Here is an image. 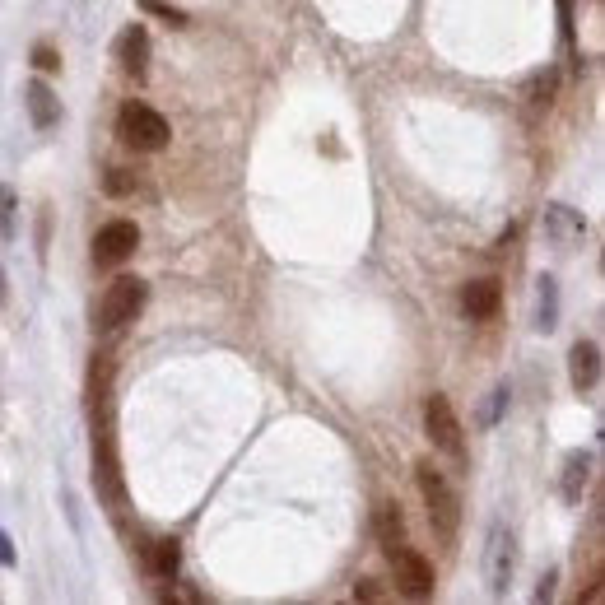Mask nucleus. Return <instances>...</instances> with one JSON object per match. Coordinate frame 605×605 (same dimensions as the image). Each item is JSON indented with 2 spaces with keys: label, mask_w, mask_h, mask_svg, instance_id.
Instances as JSON below:
<instances>
[{
  "label": "nucleus",
  "mask_w": 605,
  "mask_h": 605,
  "mask_svg": "<svg viewBox=\"0 0 605 605\" xmlns=\"http://www.w3.org/2000/svg\"><path fill=\"white\" fill-rule=\"evenodd\" d=\"M135 247H140V229H135L131 219H112V224H103L94 238V261L98 266H121Z\"/></svg>",
  "instance_id": "7"
},
{
  "label": "nucleus",
  "mask_w": 605,
  "mask_h": 605,
  "mask_svg": "<svg viewBox=\"0 0 605 605\" xmlns=\"http://www.w3.org/2000/svg\"><path fill=\"white\" fill-rule=\"evenodd\" d=\"M149 568H154L159 578H177V568H182V545H177V540H159V545H154V559H149Z\"/></svg>",
  "instance_id": "17"
},
{
  "label": "nucleus",
  "mask_w": 605,
  "mask_h": 605,
  "mask_svg": "<svg viewBox=\"0 0 605 605\" xmlns=\"http://www.w3.org/2000/svg\"><path fill=\"white\" fill-rule=\"evenodd\" d=\"M354 596H359V601H377V596H382V587H377L373 578H363L359 587H354Z\"/></svg>",
  "instance_id": "23"
},
{
  "label": "nucleus",
  "mask_w": 605,
  "mask_h": 605,
  "mask_svg": "<svg viewBox=\"0 0 605 605\" xmlns=\"http://www.w3.org/2000/svg\"><path fill=\"white\" fill-rule=\"evenodd\" d=\"M373 526H377V545H382L387 554L405 545V517H401V508H396V503H382V508H377V517H373Z\"/></svg>",
  "instance_id": "15"
},
{
  "label": "nucleus",
  "mask_w": 605,
  "mask_h": 605,
  "mask_svg": "<svg viewBox=\"0 0 605 605\" xmlns=\"http://www.w3.org/2000/svg\"><path fill=\"white\" fill-rule=\"evenodd\" d=\"M117 135L131 149H145V154H154V149L168 145V121H163L154 108H145V103H126V108H121V117H117Z\"/></svg>",
  "instance_id": "3"
},
{
  "label": "nucleus",
  "mask_w": 605,
  "mask_h": 605,
  "mask_svg": "<svg viewBox=\"0 0 605 605\" xmlns=\"http://www.w3.org/2000/svg\"><path fill=\"white\" fill-rule=\"evenodd\" d=\"M33 61H38V70H47V75H52V70H61V61H56L52 47H38V52H33Z\"/></svg>",
  "instance_id": "22"
},
{
  "label": "nucleus",
  "mask_w": 605,
  "mask_h": 605,
  "mask_svg": "<svg viewBox=\"0 0 605 605\" xmlns=\"http://www.w3.org/2000/svg\"><path fill=\"white\" fill-rule=\"evenodd\" d=\"M24 108H28V121H33L38 131H52L56 121H61V98H56L42 80H33L24 89Z\"/></svg>",
  "instance_id": "12"
},
{
  "label": "nucleus",
  "mask_w": 605,
  "mask_h": 605,
  "mask_svg": "<svg viewBox=\"0 0 605 605\" xmlns=\"http://www.w3.org/2000/svg\"><path fill=\"white\" fill-rule=\"evenodd\" d=\"M554 582H559V578H554V573H550V578H545V582H540V587H536V601H550V596H554Z\"/></svg>",
  "instance_id": "25"
},
{
  "label": "nucleus",
  "mask_w": 605,
  "mask_h": 605,
  "mask_svg": "<svg viewBox=\"0 0 605 605\" xmlns=\"http://www.w3.org/2000/svg\"><path fill=\"white\" fill-rule=\"evenodd\" d=\"M424 433H429V443L438 447V452L461 461V452H466V443H461V419L443 391H433L429 401H424Z\"/></svg>",
  "instance_id": "4"
},
{
  "label": "nucleus",
  "mask_w": 605,
  "mask_h": 605,
  "mask_svg": "<svg viewBox=\"0 0 605 605\" xmlns=\"http://www.w3.org/2000/svg\"><path fill=\"white\" fill-rule=\"evenodd\" d=\"M140 5H145L149 14H163L168 24H187V14H182V10H173V5H163V0H140Z\"/></svg>",
  "instance_id": "20"
},
{
  "label": "nucleus",
  "mask_w": 605,
  "mask_h": 605,
  "mask_svg": "<svg viewBox=\"0 0 605 605\" xmlns=\"http://www.w3.org/2000/svg\"><path fill=\"white\" fill-rule=\"evenodd\" d=\"M415 471H419V494H424V508H429V526L443 540H457V531H461V498H457V489L443 480V471H433L429 461H424V466H415Z\"/></svg>",
  "instance_id": "1"
},
{
  "label": "nucleus",
  "mask_w": 605,
  "mask_h": 605,
  "mask_svg": "<svg viewBox=\"0 0 605 605\" xmlns=\"http://www.w3.org/2000/svg\"><path fill=\"white\" fill-rule=\"evenodd\" d=\"M94 466H98V484H103L108 503H117L121 498V471H117V452H112V433L108 429L94 438Z\"/></svg>",
  "instance_id": "13"
},
{
  "label": "nucleus",
  "mask_w": 605,
  "mask_h": 605,
  "mask_svg": "<svg viewBox=\"0 0 605 605\" xmlns=\"http://www.w3.org/2000/svg\"><path fill=\"white\" fill-rule=\"evenodd\" d=\"M0 233L14 238V191L10 187H0Z\"/></svg>",
  "instance_id": "19"
},
{
  "label": "nucleus",
  "mask_w": 605,
  "mask_h": 605,
  "mask_svg": "<svg viewBox=\"0 0 605 605\" xmlns=\"http://www.w3.org/2000/svg\"><path fill=\"white\" fill-rule=\"evenodd\" d=\"M592 466H596L592 452H568V461H564V498L568 503H578L582 489L592 484Z\"/></svg>",
  "instance_id": "14"
},
{
  "label": "nucleus",
  "mask_w": 605,
  "mask_h": 605,
  "mask_svg": "<svg viewBox=\"0 0 605 605\" xmlns=\"http://www.w3.org/2000/svg\"><path fill=\"white\" fill-rule=\"evenodd\" d=\"M5 298H10V289H5V270H0V308H5Z\"/></svg>",
  "instance_id": "26"
},
{
  "label": "nucleus",
  "mask_w": 605,
  "mask_h": 605,
  "mask_svg": "<svg viewBox=\"0 0 605 605\" xmlns=\"http://www.w3.org/2000/svg\"><path fill=\"white\" fill-rule=\"evenodd\" d=\"M387 559H391V568H396V592L410 596V601L433 596V564L424 559V554H415L410 545H401V550H391Z\"/></svg>",
  "instance_id": "6"
},
{
  "label": "nucleus",
  "mask_w": 605,
  "mask_h": 605,
  "mask_svg": "<svg viewBox=\"0 0 605 605\" xmlns=\"http://www.w3.org/2000/svg\"><path fill=\"white\" fill-rule=\"evenodd\" d=\"M103 191H108V196H131L135 177L126 173V168H108V173H103Z\"/></svg>",
  "instance_id": "18"
},
{
  "label": "nucleus",
  "mask_w": 605,
  "mask_h": 605,
  "mask_svg": "<svg viewBox=\"0 0 605 605\" xmlns=\"http://www.w3.org/2000/svg\"><path fill=\"white\" fill-rule=\"evenodd\" d=\"M540 229H545V238L554 242V247H578L582 238H587V219L573 210V205H545V219H540Z\"/></svg>",
  "instance_id": "8"
},
{
  "label": "nucleus",
  "mask_w": 605,
  "mask_h": 605,
  "mask_svg": "<svg viewBox=\"0 0 605 605\" xmlns=\"http://www.w3.org/2000/svg\"><path fill=\"white\" fill-rule=\"evenodd\" d=\"M536 326L540 331H554L559 326V284L550 275H540V298H536Z\"/></svg>",
  "instance_id": "16"
},
{
  "label": "nucleus",
  "mask_w": 605,
  "mask_h": 605,
  "mask_svg": "<svg viewBox=\"0 0 605 605\" xmlns=\"http://www.w3.org/2000/svg\"><path fill=\"white\" fill-rule=\"evenodd\" d=\"M498 303H503L498 280H471L466 289H461V312H466L471 322H489V317L498 312Z\"/></svg>",
  "instance_id": "10"
},
{
  "label": "nucleus",
  "mask_w": 605,
  "mask_h": 605,
  "mask_svg": "<svg viewBox=\"0 0 605 605\" xmlns=\"http://www.w3.org/2000/svg\"><path fill=\"white\" fill-rule=\"evenodd\" d=\"M550 94H554V75H545V80L531 84V103H550Z\"/></svg>",
  "instance_id": "21"
},
{
  "label": "nucleus",
  "mask_w": 605,
  "mask_h": 605,
  "mask_svg": "<svg viewBox=\"0 0 605 605\" xmlns=\"http://www.w3.org/2000/svg\"><path fill=\"white\" fill-rule=\"evenodd\" d=\"M145 298H149V284L135 280V275H121V280L108 284V294L98 303V331L117 336L121 326H131L140 312H145Z\"/></svg>",
  "instance_id": "2"
},
{
  "label": "nucleus",
  "mask_w": 605,
  "mask_h": 605,
  "mask_svg": "<svg viewBox=\"0 0 605 605\" xmlns=\"http://www.w3.org/2000/svg\"><path fill=\"white\" fill-rule=\"evenodd\" d=\"M568 373H573V387L592 391L601 382V345L596 340H578L573 354H568Z\"/></svg>",
  "instance_id": "11"
},
{
  "label": "nucleus",
  "mask_w": 605,
  "mask_h": 605,
  "mask_svg": "<svg viewBox=\"0 0 605 605\" xmlns=\"http://www.w3.org/2000/svg\"><path fill=\"white\" fill-rule=\"evenodd\" d=\"M512 573H517V545H512V531L489 526V540H484V582H489V596H508Z\"/></svg>",
  "instance_id": "5"
},
{
  "label": "nucleus",
  "mask_w": 605,
  "mask_h": 605,
  "mask_svg": "<svg viewBox=\"0 0 605 605\" xmlns=\"http://www.w3.org/2000/svg\"><path fill=\"white\" fill-rule=\"evenodd\" d=\"M117 61H121V70H126V75L145 80V70H149V28L145 24H131L126 33H121Z\"/></svg>",
  "instance_id": "9"
},
{
  "label": "nucleus",
  "mask_w": 605,
  "mask_h": 605,
  "mask_svg": "<svg viewBox=\"0 0 605 605\" xmlns=\"http://www.w3.org/2000/svg\"><path fill=\"white\" fill-rule=\"evenodd\" d=\"M0 568H14V540L0 531Z\"/></svg>",
  "instance_id": "24"
}]
</instances>
